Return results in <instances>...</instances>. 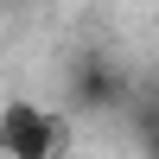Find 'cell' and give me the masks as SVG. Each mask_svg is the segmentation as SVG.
I'll use <instances>...</instances> for the list:
<instances>
[{
    "mask_svg": "<svg viewBox=\"0 0 159 159\" xmlns=\"http://www.w3.org/2000/svg\"><path fill=\"white\" fill-rule=\"evenodd\" d=\"M64 147H70V127L57 108L32 96H13L0 108V159H64Z\"/></svg>",
    "mask_w": 159,
    "mask_h": 159,
    "instance_id": "1",
    "label": "cell"
}]
</instances>
